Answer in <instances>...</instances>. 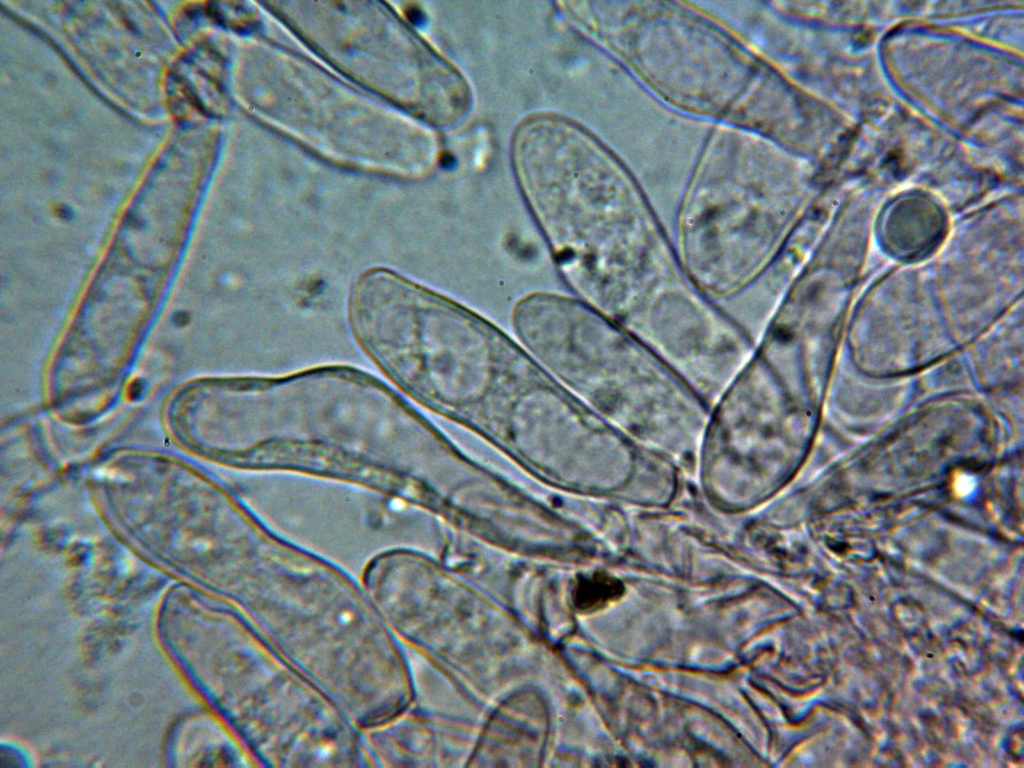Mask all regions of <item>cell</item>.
<instances>
[{"label": "cell", "instance_id": "obj_2", "mask_svg": "<svg viewBox=\"0 0 1024 768\" xmlns=\"http://www.w3.org/2000/svg\"><path fill=\"white\" fill-rule=\"evenodd\" d=\"M211 615V692L257 767L373 768L362 729L243 615Z\"/></svg>", "mask_w": 1024, "mask_h": 768}, {"label": "cell", "instance_id": "obj_1", "mask_svg": "<svg viewBox=\"0 0 1024 768\" xmlns=\"http://www.w3.org/2000/svg\"><path fill=\"white\" fill-rule=\"evenodd\" d=\"M399 399L379 379L346 366L276 377L198 381L171 412L177 437L212 461L292 472L406 497Z\"/></svg>", "mask_w": 1024, "mask_h": 768}, {"label": "cell", "instance_id": "obj_3", "mask_svg": "<svg viewBox=\"0 0 1024 768\" xmlns=\"http://www.w3.org/2000/svg\"><path fill=\"white\" fill-rule=\"evenodd\" d=\"M622 592L620 583L607 575L596 573L578 579L573 590V602L578 611H597L616 600Z\"/></svg>", "mask_w": 1024, "mask_h": 768}]
</instances>
